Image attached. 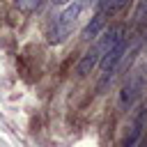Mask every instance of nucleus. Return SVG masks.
<instances>
[{"label":"nucleus","mask_w":147,"mask_h":147,"mask_svg":"<svg viewBox=\"0 0 147 147\" xmlns=\"http://www.w3.org/2000/svg\"><path fill=\"white\" fill-rule=\"evenodd\" d=\"M124 37H126V32H124L122 25H115V28L106 30L103 34H99V39L92 44V48H87L85 55L80 57V62H78V67H76V74H78L80 78H83V76H90V74L101 64L103 55H106L117 41H122Z\"/></svg>","instance_id":"obj_1"},{"label":"nucleus","mask_w":147,"mask_h":147,"mask_svg":"<svg viewBox=\"0 0 147 147\" xmlns=\"http://www.w3.org/2000/svg\"><path fill=\"white\" fill-rule=\"evenodd\" d=\"M83 9H85V0L71 2L64 9H57L55 16H53V21H51V25L46 28V41L48 44H62L71 34L74 23L78 21V16H80Z\"/></svg>","instance_id":"obj_2"},{"label":"nucleus","mask_w":147,"mask_h":147,"mask_svg":"<svg viewBox=\"0 0 147 147\" xmlns=\"http://www.w3.org/2000/svg\"><path fill=\"white\" fill-rule=\"evenodd\" d=\"M126 46H129V41H126V37L122 39V41H117L106 55H103V60H101V85H106L110 78H113V74H115V69L119 67V62H122V57H124V53H126Z\"/></svg>","instance_id":"obj_3"},{"label":"nucleus","mask_w":147,"mask_h":147,"mask_svg":"<svg viewBox=\"0 0 147 147\" xmlns=\"http://www.w3.org/2000/svg\"><path fill=\"white\" fill-rule=\"evenodd\" d=\"M140 90H142V78H140V76H131V78H129V80L122 85V90H119V99H117V106H119L122 110L131 108V106H133V101L138 99Z\"/></svg>","instance_id":"obj_4"},{"label":"nucleus","mask_w":147,"mask_h":147,"mask_svg":"<svg viewBox=\"0 0 147 147\" xmlns=\"http://www.w3.org/2000/svg\"><path fill=\"white\" fill-rule=\"evenodd\" d=\"M145 119H147V110L140 108L133 117V124H131V131L126 133L122 147H138L140 145V138H142V129H145Z\"/></svg>","instance_id":"obj_5"},{"label":"nucleus","mask_w":147,"mask_h":147,"mask_svg":"<svg viewBox=\"0 0 147 147\" xmlns=\"http://www.w3.org/2000/svg\"><path fill=\"white\" fill-rule=\"evenodd\" d=\"M103 28H106V14L96 11V14L92 16V21L83 28L80 39H83V41H94V39H99V34H101V30H103Z\"/></svg>","instance_id":"obj_6"},{"label":"nucleus","mask_w":147,"mask_h":147,"mask_svg":"<svg viewBox=\"0 0 147 147\" xmlns=\"http://www.w3.org/2000/svg\"><path fill=\"white\" fill-rule=\"evenodd\" d=\"M131 0H101V14H106V16H110V14H117L119 9H124L126 5H129Z\"/></svg>","instance_id":"obj_7"},{"label":"nucleus","mask_w":147,"mask_h":147,"mask_svg":"<svg viewBox=\"0 0 147 147\" xmlns=\"http://www.w3.org/2000/svg\"><path fill=\"white\" fill-rule=\"evenodd\" d=\"M41 2H44V0H16L18 9H21V11H28V14L34 11L37 7H41Z\"/></svg>","instance_id":"obj_8"},{"label":"nucleus","mask_w":147,"mask_h":147,"mask_svg":"<svg viewBox=\"0 0 147 147\" xmlns=\"http://www.w3.org/2000/svg\"><path fill=\"white\" fill-rule=\"evenodd\" d=\"M71 2H78V0H55L53 5H55V9H64V7L71 5Z\"/></svg>","instance_id":"obj_9"}]
</instances>
